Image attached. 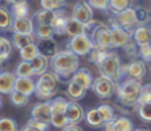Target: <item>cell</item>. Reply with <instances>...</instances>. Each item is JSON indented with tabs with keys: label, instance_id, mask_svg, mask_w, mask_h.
Here are the masks:
<instances>
[{
	"label": "cell",
	"instance_id": "6da1fadb",
	"mask_svg": "<svg viewBox=\"0 0 151 131\" xmlns=\"http://www.w3.org/2000/svg\"><path fill=\"white\" fill-rule=\"evenodd\" d=\"M50 68L57 78L65 79L70 77L72 79L73 74L80 69V57L69 49L60 50L50 60Z\"/></svg>",
	"mask_w": 151,
	"mask_h": 131
},
{
	"label": "cell",
	"instance_id": "7a4b0ae2",
	"mask_svg": "<svg viewBox=\"0 0 151 131\" xmlns=\"http://www.w3.org/2000/svg\"><path fill=\"white\" fill-rule=\"evenodd\" d=\"M143 90V85L141 81L133 79L130 77H125L117 84V95L118 101L123 106H134L138 103L139 97Z\"/></svg>",
	"mask_w": 151,
	"mask_h": 131
},
{
	"label": "cell",
	"instance_id": "3957f363",
	"mask_svg": "<svg viewBox=\"0 0 151 131\" xmlns=\"http://www.w3.org/2000/svg\"><path fill=\"white\" fill-rule=\"evenodd\" d=\"M97 66H98V70L101 73V76L113 79L115 84H118L122 78L127 77V74H126V66L121 65L119 56L115 52H111V50L107 53L106 57Z\"/></svg>",
	"mask_w": 151,
	"mask_h": 131
},
{
	"label": "cell",
	"instance_id": "277c9868",
	"mask_svg": "<svg viewBox=\"0 0 151 131\" xmlns=\"http://www.w3.org/2000/svg\"><path fill=\"white\" fill-rule=\"evenodd\" d=\"M57 84L58 78L55 73L47 72L45 74L40 76L36 81V97L39 100H42L44 102L52 101L53 97L57 93Z\"/></svg>",
	"mask_w": 151,
	"mask_h": 131
},
{
	"label": "cell",
	"instance_id": "5b68a950",
	"mask_svg": "<svg viewBox=\"0 0 151 131\" xmlns=\"http://www.w3.org/2000/svg\"><path fill=\"white\" fill-rule=\"evenodd\" d=\"M110 26H119V28H123L127 32L133 33L139 26L135 15V8L131 7L117 13V15H113V17L110 19Z\"/></svg>",
	"mask_w": 151,
	"mask_h": 131
},
{
	"label": "cell",
	"instance_id": "8992f818",
	"mask_svg": "<svg viewBox=\"0 0 151 131\" xmlns=\"http://www.w3.org/2000/svg\"><path fill=\"white\" fill-rule=\"evenodd\" d=\"M66 49L73 52L78 57H80V56H89L91 53V50L94 49V44H93V41L83 33V34H80V36L70 39Z\"/></svg>",
	"mask_w": 151,
	"mask_h": 131
},
{
	"label": "cell",
	"instance_id": "52a82bcc",
	"mask_svg": "<svg viewBox=\"0 0 151 131\" xmlns=\"http://www.w3.org/2000/svg\"><path fill=\"white\" fill-rule=\"evenodd\" d=\"M91 90L102 100L110 98L114 93H117V84L113 79L107 78V77L99 76L98 78L94 79V84L91 86Z\"/></svg>",
	"mask_w": 151,
	"mask_h": 131
},
{
	"label": "cell",
	"instance_id": "ba28073f",
	"mask_svg": "<svg viewBox=\"0 0 151 131\" xmlns=\"http://www.w3.org/2000/svg\"><path fill=\"white\" fill-rule=\"evenodd\" d=\"M90 40L93 41L94 48H99V49H105V50L113 49L111 28H110V25H107V24L102 25L101 28L90 37Z\"/></svg>",
	"mask_w": 151,
	"mask_h": 131
},
{
	"label": "cell",
	"instance_id": "9c48e42d",
	"mask_svg": "<svg viewBox=\"0 0 151 131\" xmlns=\"http://www.w3.org/2000/svg\"><path fill=\"white\" fill-rule=\"evenodd\" d=\"M31 119L49 126V125L52 123V109H50V102L49 101H48V102L36 103V105L32 107Z\"/></svg>",
	"mask_w": 151,
	"mask_h": 131
},
{
	"label": "cell",
	"instance_id": "30bf717a",
	"mask_svg": "<svg viewBox=\"0 0 151 131\" xmlns=\"http://www.w3.org/2000/svg\"><path fill=\"white\" fill-rule=\"evenodd\" d=\"M72 17L85 25L89 21L93 20V7H91L88 1L81 0V1H78L77 4L74 5L73 12H72Z\"/></svg>",
	"mask_w": 151,
	"mask_h": 131
},
{
	"label": "cell",
	"instance_id": "8fae6325",
	"mask_svg": "<svg viewBox=\"0 0 151 131\" xmlns=\"http://www.w3.org/2000/svg\"><path fill=\"white\" fill-rule=\"evenodd\" d=\"M146 62L141 58H134L129 65H126V74L127 77L133 79H137V81H142L146 76Z\"/></svg>",
	"mask_w": 151,
	"mask_h": 131
},
{
	"label": "cell",
	"instance_id": "7c38bea8",
	"mask_svg": "<svg viewBox=\"0 0 151 131\" xmlns=\"http://www.w3.org/2000/svg\"><path fill=\"white\" fill-rule=\"evenodd\" d=\"M111 28V41H113V49L115 48H123L129 41L133 40V33L127 32L126 29L119 28V26H110Z\"/></svg>",
	"mask_w": 151,
	"mask_h": 131
},
{
	"label": "cell",
	"instance_id": "4fadbf2b",
	"mask_svg": "<svg viewBox=\"0 0 151 131\" xmlns=\"http://www.w3.org/2000/svg\"><path fill=\"white\" fill-rule=\"evenodd\" d=\"M86 117L82 106L76 101H69L68 109H66V118L69 125H78L81 121H83Z\"/></svg>",
	"mask_w": 151,
	"mask_h": 131
},
{
	"label": "cell",
	"instance_id": "5bb4252c",
	"mask_svg": "<svg viewBox=\"0 0 151 131\" xmlns=\"http://www.w3.org/2000/svg\"><path fill=\"white\" fill-rule=\"evenodd\" d=\"M16 81H17V76L12 72H1L0 74V92L3 94H11L15 92Z\"/></svg>",
	"mask_w": 151,
	"mask_h": 131
},
{
	"label": "cell",
	"instance_id": "9a60e30c",
	"mask_svg": "<svg viewBox=\"0 0 151 131\" xmlns=\"http://www.w3.org/2000/svg\"><path fill=\"white\" fill-rule=\"evenodd\" d=\"M134 125L127 117H115L114 121L106 123L105 131H134Z\"/></svg>",
	"mask_w": 151,
	"mask_h": 131
},
{
	"label": "cell",
	"instance_id": "2e32d148",
	"mask_svg": "<svg viewBox=\"0 0 151 131\" xmlns=\"http://www.w3.org/2000/svg\"><path fill=\"white\" fill-rule=\"evenodd\" d=\"M72 81H74L76 84H78V85H81V86L86 90L91 89V86H93V84H94V78H93V76H91V73L85 68L78 69V70L73 74V77H72Z\"/></svg>",
	"mask_w": 151,
	"mask_h": 131
},
{
	"label": "cell",
	"instance_id": "e0dca14e",
	"mask_svg": "<svg viewBox=\"0 0 151 131\" xmlns=\"http://www.w3.org/2000/svg\"><path fill=\"white\" fill-rule=\"evenodd\" d=\"M13 33H21V34H33L35 33V21L31 17L25 19H17L15 20L12 26Z\"/></svg>",
	"mask_w": 151,
	"mask_h": 131
},
{
	"label": "cell",
	"instance_id": "ac0fdd59",
	"mask_svg": "<svg viewBox=\"0 0 151 131\" xmlns=\"http://www.w3.org/2000/svg\"><path fill=\"white\" fill-rule=\"evenodd\" d=\"M40 50V54L44 56V57L52 60L56 54H57L60 50L57 49V44L53 39H47V40H40V42L37 44Z\"/></svg>",
	"mask_w": 151,
	"mask_h": 131
},
{
	"label": "cell",
	"instance_id": "d6986e66",
	"mask_svg": "<svg viewBox=\"0 0 151 131\" xmlns=\"http://www.w3.org/2000/svg\"><path fill=\"white\" fill-rule=\"evenodd\" d=\"M133 40L138 47L151 44V28L147 25H139L133 32Z\"/></svg>",
	"mask_w": 151,
	"mask_h": 131
},
{
	"label": "cell",
	"instance_id": "ffe728a7",
	"mask_svg": "<svg viewBox=\"0 0 151 131\" xmlns=\"http://www.w3.org/2000/svg\"><path fill=\"white\" fill-rule=\"evenodd\" d=\"M15 90L31 97L32 94L36 93V82L33 81V78H19L17 77Z\"/></svg>",
	"mask_w": 151,
	"mask_h": 131
},
{
	"label": "cell",
	"instance_id": "44dd1931",
	"mask_svg": "<svg viewBox=\"0 0 151 131\" xmlns=\"http://www.w3.org/2000/svg\"><path fill=\"white\" fill-rule=\"evenodd\" d=\"M69 16H66V12L64 9H58L56 11V19L53 23V29H55L56 34H64L65 33V28H66V23L69 20Z\"/></svg>",
	"mask_w": 151,
	"mask_h": 131
},
{
	"label": "cell",
	"instance_id": "7402d4cb",
	"mask_svg": "<svg viewBox=\"0 0 151 131\" xmlns=\"http://www.w3.org/2000/svg\"><path fill=\"white\" fill-rule=\"evenodd\" d=\"M12 44L16 49L20 52L21 49L27 48L28 45L35 44V37L33 34H21V33H13L12 34Z\"/></svg>",
	"mask_w": 151,
	"mask_h": 131
},
{
	"label": "cell",
	"instance_id": "603a6c76",
	"mask_svg": "<svg viewBox=\"0 0 151 131\" xmlns=\"http://www.w3.org/2000/svg\"><path fill=\"white\" fill-rule=\"evenodd\" d=\"M13 23H15V19L11 13V9L1 5L0 7V28L1 31H12Z\"/></svg>",
	"mask_w": 151,
	"mask_h": 131
},
{
	"label": "cell",
	"instance_id": "cb8c5ba5",
	"mask_svg": "<svg viewBox=\"0 0 151 131\" xmlns=\"http://www.w3.org/2000/svg\"><path fill=\"white\" fill-rule=\"evenodd\" d=\"M29 12H31V7H29L28 1H21V3H16V4L11 5V13H12L15 20L28 17Z\"/></svg>",
	"mask_w": 151,
	"mask_h": 131
},
{
	"label": "cell",
	"instance_id": "d4e9b609",
	"mask_svg": "<svg viewBox=\"0 0 151 131\" xmlns=\"http://www.w3.org/2000/svg\"><path fill=\"white\" fill-rule=\"evenodd\" d=\"M31 64H32V68H33L35 76H37V77L45 74V73H47V70H48V66H50L49 58L44 57V56H41V54H40L39 57L35 58Z\"/></svg>",
	"mask_w": 151,
	"mask_h": 131
},
{
	"label": "cell",
	"instance_id": "484cf974",
	"mask_svg": "<svg viewBox=\"0 0 151 131\" xmlns=\"http://www.w3.org/2000/svg\"><path fill=\"white\" fill-rule=\"evenodd\" d=\"M65 33L69 34V36L73 39V37H77L80 34L85 33V25L80 21H77L76 19L70 17L66 23V28H65Z\"/></svg>",
	"mask_w": 151,
	"mask_h": 131
},
{
	"label": "cell",
	"instance_id": "4316f807",
	"mask_svg": "<svg viewBox=\"0 0 151 131\" xmlns=\"http://www.w3.org/2000/svg\"><path fill=\"white\" fill-rule=\"evenodd\" d=\"M56 19V11H45L41 9L39 12L35 13L33 21H36V24H47V25L53 26Z\"/></svg>",
	"mask_w": 151,
	"mask_h": 131
},
{
	"label": "cell",
	"instance_id": "83f0119b",
	"mask_svg": "<svg viewBox=\"0 0 151 131\" xmlns=\"http://www.w3.org/2000/svg\"><path fill=\"white\" fill-rule=\"evenodd\" d=\"M66 93H68V95L72 98V101H76L77 102L78 100H81V98L85 97L86 94V89H83L81 85L76 84L74 81H69L68 84V87H66Z\"/></svg>",
	"mask_w": 151,
	"mask_h": 131
},
{
	"label": "cell",
	"instance_id": "f1b7e54d",
	"mask_svg": "<svg viewBox=\"0 0 151 131\" xmlns=\"http://www.w3.org/2000/svg\"><path fill=\"white\" fill-rule=\"evenodd\" d=\"M49 102H50V109H52V115L66 114V109H68V103H69L68 100H65L64 97H56Z\"/></svg>",
	"mask_w": 151,
	"mask_h": 131
},
{
	"label": "cell",
	"instance_id": "f546056e",
	"mask_svg": "<svg viewBox=\"0 0 151 131\" xmlns=\"http://www.w3.org/2000/svg\"><path fill=\"white\" fill-rule=\"evenodd\" d=\"M12 50L13 44L11 42V40H8L4 36L0 37V62L4 64L9 58V56L12 54Z\"/></svg>",
	"mask_w": 151,
	"mask_h": 131
},
{
	"label": "cell",
	"instance_id": "4dcf8cb0",
	"mask_svg": "<svg viewBox=\"0 0 151 131\" xmlns=\"http://www.w3.org/2000/svg\"><path fill=\"white\" fill-rule=\"evenodd\" d=\"M35 34H36L40 40H47V39H53V34H56V33H55L53 26L47 25V24L35 23Z\"/></svg>",
	"mask_w": 151,
	"mask_h": 131
},
{
	"label": "cell",
	"instance_id": "1f68e13d",
	"mask_svg": "<svg viewBox=\"0 0 151 131\" xmlns=\"http://www.w3.org/2000/svg\"><path fill=\"white\" fill-rule=\"evenodd\" d=\"M85 119H86V122H88V125H90V126H93V127H101V126L106 125L104 118H102L101 114H99L98 109H90V110L86 113Z\"/></svg>",
	"mask_w": 151,
	"mask_h": 131
},
{
	"label": "cell",
	"instance_id": "d6a6232c",
	"mask_svg": "<svg viewBox=\"0 0 151 131\" xmlns=\"http://www.w3.org/2000/svg\"><path fill=\"white\" fill-rule=\"evenodd\" d=\"M40 56V50H39V47L36 44H31L28 45L27 48L20 50V58L21 61H28V62H32L36 57Z\"/></svg>",
	"mask_w": 151,
	"mask_h": 131
},
{
	"label": "cell",
	"instance_id": "836d02e7",
	"mask_svg": "<svg viewBox=\"0 0 151 131\" xmlns=\"http://www.w3.org/2000/svg\"><path fill=\"white\" fill-rule=\"evenodd\" d=\"M15 74L19 78H32V77L35 76L32 64L28 62V61H21L17 65V68H16Z\"/></svg>",
	"mask_w": 151,
	"mask_h": 131
},
{
	"label": "cell",
	"instance_id": "e575fe53",
	"mask_svg": "<svg viewBox=\"0 0 151 131\" xmlns=\"http://www.w3.org/2000/svg\"><path fill=\"white\" fill-rule=\"evenodd\" d=\"M134 0H110L109 3V11L113 15H117V13L122 12V11L131 8Z\"/></svg>",
	"mask_w": 151,
	"mask_h": 131
},
{
	"label": "cell",
	"instance_id": "d590c367",
	"mask_svg": "<svg viewBox=\"0 0 151 131\" xmlns=\"http://www.w3.org/2000/svg\"><path fill=\"white\" fill-rule=\"evenodd\" d=\"M135 110L142 121L151 123V101L150 102H145V103H138L135 106Z\"/></svg>",
	"mask_w": 151,
	"mask_h": 131
},
{
	"label": "cell",
	"instance_id": "8d00e7d4",
	"mask_svg": "<svg viewBox=\"0 0 151 131\" xmlns=\"http://www.w3.org/2000/svg\"><path fill=\"white\" fill-rule=\"evenodd\" d=\"M97 109H98L101 117L104 118L105 123H109V122H111V121H114V119H115V111H114V109H113L110 105L102 103V105H99ZM105 126H106V125H105Z\"/></svg>",
	"mask_w": 151,
	"mask_h": 131
},
{
	"label": "cell",
	"instance_id": "74e56055",
	"mask_svg": "<svg viewBox=\"0 0 151 131\" xmlns=\"http://www.w3.org/2000/svg\"><path fill=\"white\" fill-rule=\"evenodd\" d=\"M9 100L11 102L13 103L15 106H17V107H23V106H27L29 102V97L25 94H23V93L20 92H12L9 94Z\"/></svg>",
	"mask_w": 151,
	"mask_h": 131
},
{
	"label": "cell",
	"instance_id": "f35d334b",
	"mask_svg": "<svg viewBox=\"0 0 151 131\" xmlns=\"http://www.w3.org/2000/svg\"><path fill=\"white\" fill-rule=\"evenodd\" d=\"M135 15H137V20H138L139 25H146V24H149L150 20H151V15H150L149 9L142 7V5L135 7Z\"/></svg>",
	"mask_w": 151,
	"mask_h": 131
},
{
	"label": "cell",
	"instance_id": "ab89813d",
	"mask_svg": "<svg viewBox=\"0 0 151 131\" xmlns=\"http://www.w3.org/2000/svg\"><path fill=\"white\" fill-rule=\"evenodd\" d=\"M65 0H40V5L45 11H58L64 7Z\"/></svg>",
	"mask_w": 151,
	"mask_h": 131
},
{
	"label": "cell",
	"instance_id": "60d3db41",
	"mask_svg": "<svg viewBox=\"0 0 151 131\" xmlns=\"http://www.w3.org/2000/svg\"><path fill=\"white\" fill-rule=\"evenodd\" d=\"M48 125L40 123L37 121H33V119H29L28 123L23 127L20 131H48Z\"/></svg>",
	"mask_w": 151,
	"mask_h": 131
},
{
	"label": "cell",
	"instance_id": "b9f144b4",
	"mask_svg": "<svg viewBox=\"0 0 151 131\" xmlns=\"http://www.w3.org/2000/svg\"><path fill=\"white\" fill-rule=\"evenodd\" d=\"M0 131H20L15 119L1 118L0 119Z\"/></svg>",
	"mask_w": 151,
	"mask_h": 131
},
{
	"label": "cell",
	"instance_id": "7bdbcfd3",
	"mask_svg": "<svg viewBox=\"0 0 151 131\" xmlns=\"http://www.w3.org/2000/svg\"><path fill=\"white\" fill-rule=\"evenodd\" d=\"M102 25H105V23H102V21H99V20H94L93 19V20L89 21L88 24H85V34L90 39Z\"/></svg>",
	"mask_w": 151,
	"mask_h": 131
},
{
	"label": "cell",
	"instance_id": "ee69618b",
	"mask_svg": "<svg viewBox=\"0 0 151 131\" xmlns=\"http://www.w3.org/2000/svg\"><path fill=\"white\" fill-rule=\"evenodd\" d=\"M122 49L125 50V53H126V56H127V57H138V56H139V47L135 44V42H134V40L129 41L127 44L122 48Z\"/></svg>",
	"mask_w": 151,
	"mask_h": 131
},
{
	"label": "cell",
	"instance_id": "f6af8a7d",
	"mask_svg": "<svg viewBox=\"0 0 151 131\" xmlns=\"http://www.w3.org/2000/svg\"><path fill=\"white\" fill-rule=\"evenodd\" d=\"M139 57L145 62L151 61V44H146V45L139 47Z\"/></svg>",
	"mask_w": 151,
	"mask_h": 131
},
{
	"label": "cell",
	"instance_id": "bcb514c9",
	"mask_svg": "<svg viewBox=\"0 0 151 131\" xmlns=\"http://www.w3.org/2000/svg\"><path fill=\"white\" fill-rule=\"evenodd\" d=\"M88 3L96 9H101V11H106L109 9V3L110 0H88Z\"/></svg>",
	"mask_w": 151,
	"mask_h": 131
},
{
	"label": "cell",
	"instance_id": "7dc6e473",
	"mask_svg": "<svg viewBox=\"0 0 151 131\" xmlns=\"http://www.w3.org/2000/svg\"><path fill=\"white\" fill-rule=\"evenodd\" d=\"M63 131H83L82 127H80L78 125H69L65 129H63Z\"/></svg>",
	"mask_w": 151,
	"mask_h": 131
},
{
	"label": "cell",
	"instance_id": "c3c4849f",
	"mask_svg": "<svg viewBox=\"0 0 151 131\" xmlns=\"http://www.w3.org/2000/svg\"><path fill=\"white\" fill-rule=\"evenodd\" d=\"M4 1H7V3H9L11 5L12 4H16V3H21V1H27V0H4Z\"/></svg>",
	"mask_w": 151,
	"mask_h": 131
},
{
	"label": "cell",
	"instance_id": "681fc988",
	"mask_svg": "<svg viewBox=\"0 0 151 131\" xmlns=\"http://www.w3.org/2000/svg\"><path fill=\"white\" fill-rule=\"evenodd\" d=\"M134 131H150V130H147V129H135Z\"/></svg>",
	"mask_w": 151,
	"mask_h": 131
},
{
	"label": "cell",
	"instance_id": "f907efd6",
	"mask_svg": "<svg viewBox=\"0 0 151 131\" xmlns=\"http://www.w3.org/2000/svg\"><path fill=\"white\" fill-rule=\"evenodd\" d=\"M150 72H151V69H150Z\"/></svg>",
	"mask_w": 151,
	"mask_h": 131
}]
</instances>
